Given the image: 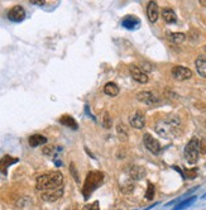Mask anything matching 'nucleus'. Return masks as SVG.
I'll return each mask as SVG.
<instances>
[{"label":"nucleus","instance_id":"nucleus-1","mask_svg":"<svg viewBox=\"0 0 206 210\" xmlns=\"http://www.w3.org/2000/svg\"><path fill=\"white\" fill-rule=\"evenodd\" d=\"M63 182V176L58 171H51L48 174H43L37 177L35 189L38 191H46L55 187H60Z\"/></svg>","mask_w":206,"mask_h":210},{"label":"nucleus","instance_id":"nucleus-2","mask_svg":"<svg viewBox=\"0 0 206 210\" xmlns=\"http://www.w3.org/2000/svg\"><path fill=\"white\" fill-rule=\"evenodd\" d=\"M179 128H181V120H179V118L176 115H170L166 119L159 120L157 123L156 132L162 137L170 138L178 133Z\"/></svg>","mask_w":206,"mask_h":210},{"label":"nucleus","instance_id":"nucleus-3","mask_svg":"<svg viewBox=\"0 0 206 210\" xmlns=\"http://www.w3.org/2000/svg\"><path fill=\"white\" fill-rule=\"evenodd\" d=\"M103 179H104V174L103 172H99V171H91L87 175L86 180H85V185H83V190H82L86 199L89 197L90 194L96 189L97 185L103 181Z\"/></svg>","mask_w":206,"mask_h":210},{"label":"nucleus","instance_id":"nucleus-4","mask_svg":"<svg viewBox=\"0 0 206 210\" xmlns=\"http://www.w3.org/2000/svg\"><path fill=\"white\" fill-rule=\"evenodd\" d=\"M199 143L196 138H192L191 141L187 143V146L185 147V158L190 165H195L199 161V156H200V148H199Z\"/></svg>","mask_w":206,"mask_h":210},{"label":"nucleus","instance_id":"nucleus-5","mask_svg":"<svg viewBox=\"0 0 206 210\" xmlns=\"http://www.w3.org/2000/svg\"><path fill=\"white\" fill-rule=\"evenodd\" d=\"M63 195V189L62 186L60 187H55V189H49V190H46V191H42V200L47 201V203H55L57 201L58 199H61Z\"/></svg>","mask_w":206,"mask_h":210},{"label":"nucleus","instance_id":"nucleus-6","mask_svg":"<svg viewBox=\"0 0 206 210\" xmlns=\"http://www.w3.org/2000/svg\"><path fill=\"white\" fill-rule=\"evenodd\" d=\"M143 143L148 151H151L152 153L158 154L161 152V144L154 137H152L149 133H145L143 136Z\"/></svg>","mask_w":206,"mask_h":210},{"label":"nucleus","instance_id":"nucleus-7","mask_svg":"<svg viewBox=\"0 0 206 210\" xmlns=\"http://www.w3.org/2000/svg\"><path fill=\"white\" fill-rule=\"evenodd\" d=\"M171 73L176 80H178V81H185V80H188L192 77V71L187 67H183V66H175L172 68Z\"/></svg>","mask_w":206,"mask_h":210},{"label":"nucleus","instance_id":"nucleus-8","mask_svg":"<svg viewBox=\"0 0 206 210\" xmlns=\"http://www.w3.org/2000/svg\"><path fill=\"white\" fill-rule=\"evenodd\" d=\"M137 99H138L140 103H144L147 105H154L157 103H159V98L152 91H142L137 95Z\"/></svg>","mask_w":206,"mask_h":210},{"label":"nucleus","instance_id":"nucleus-9","mask_svg":"<svg viewBox=\"0 0 206 210\" xmlns=\"http://www.w3.org/2000/svg\"><path fill=\"white\" fill-rule=\"evenodd\" d=\"M8 18H9V20L19 23V22L24 20V18H25V10L23 9V7H20V5H15V7H13L8 12Z\"/></svg>","mask_w":206,"mask_h":210},{"label":"nucleus","instance_id":"nucleus-10","mask_svg":"<svg viewBox=\"0 0 206 210\" xmlns=\"http://www.w3.org/2000/svg\"><path fill=\"white\" fill-rule=\"evenodd\" d=\"M129 71H130V75H131V77H133L134 81L139 82V84H145V82H148V76H147V73L142 71L140 67L134 66V65H133V66L129 67Z\"/></svg>","mask_w":206,"mask_h":210},{"label":"nucleus","instance_id":"nucleus-11","mask_svg":"<svg viewBox=\"0 0 206 210\" xmlns=\"http://www.w3.org/2000/svg\"><path fill=\"white\" fill-rule=\"evenodd\" d=\"M147 17H148V20L151 22V23H156L159 18V9H158V5L156 1H149L148 3V7H147Z\"/></svg>","mask_w":206,"mask_h":210},{"label":"nucleus","instance_id":"nucleus-12","mask_svg":"<svg viewBox=\"0 0 206 210\" xmlns=\"http://www.w3.org/2000/svg\"><path fill=\"white\" fill-rule=\"evenodd\" d=\"M129 123H130V125L133 128L142 129V128H144V125H145V117H144V114L142 111H137L129 118Z\"/></svg>","mask_w":206,"mask_h":210},{"label":"nucleus","instance_id":"nucleus-13","mask_svg":"<svg viewBox=\"0 0 206 210\" xmlns=\"http://www.w3.org/2000/svg\"><path fill=\"white\" fill-rule=\"evenodd\" d=\"M147 175V171L143 166H133L129 170V176L131 180L134 181H140L142 179H144Z\"/></svg>","mask_w":206,"mask_h":210},{"label":"nucleus","instance_id":"nucleus-14","mask_svg":"<svg viewBox=\"0 0 206 210\" xmlns=\"http://www.w3.org/2000/svg\"><path fill=\"white\" fill-rule=\"evenodd\" d=\"M18 161H19L18 158H14V157H12V156H9V154H5L4 157L0 160V171H1L4 175H7L9 166H12L13 163H17Z\"/></svg>","mask_w":206,"mask_h":210},{"label":"nucleus","instance_id":"nucleus-15","mask_svg":"<svg viewBox=\"0 0 206 210\" xmlns=\"http://www.w3.org/2000/svg\"><path fill=\"white\" fill-rule=\"evenodd\" d=\"M117 134H118V138L120 139L121 142H126L129 138V131H128V127H126L124 123H118L117 125Z\"/></svg>","mask_w":206,"mask_h":210},{"label":"nucleus","instance_id":"nucleus-16","mask_svg":"<svg viewBox=\"0 0 206 210\" xmlns=\"http://www.w3.org/2000/svg\"><path fill=\"white\" fill-rule=\"evenodd\" d=\"M121 24H123L124 28L128 29H135L137 27H139V19L133 17V15H128L121 20Z\"/></svg>","mask_w":206,"mask_h":210},{"label":"nucleus","instance_id":"nucleus-17","mask_svg":"<svg viewBox=\"0 0 206 210\" xmlns=\"http://www.w3.org/2000/svg\"><path fill=\"white\" fill-rule=\"evenodd\" d=\"M28 143L30 147H38L47 143V138L44 136H42V134H33V136H30L28 138Z\"/></svg>","mask_w":206,"mask_h":210},{"label":"nucleus","instance_id":"nucleus-18","mask_svg":"<svg viewBox=\"0 0 206 210\" xmlns=\"http://www.w3.org/2000/svg\"><path fill=\"white\" fill-rule=\"evenodd\" d=\"M162 18L165 19V22H167V23H176V20H177V17H176V14L175 12L171 9V8H163L162 9Z\"/></svg>","mask_w":206,"mask_h":210},{"label":"nucleus","instance_id":"nucleus-19","mask_svg":"<svg viewBox=\"0 0 206 210\" xmlns=\"http://www.w3.org/2000/svg\"><path fill=\"white\" fill-rule=\"evenodd\" d=\"M60 123H61L62 125L68 127V128H71V129H77L78 128L76 120L73 119L71 115H63V117H61L60 118Z\"/></svg>","mask_w":206,"mask_h":210},{"label":"nucleus","instance_id":"nucleus-20","mask_svg":"<svg viewBox=\"0 0 206 210\" xmlns=\"http://www.w3.org/2000/svg\"><path fill=\"white\" fill-rule=\"evenodd\" d=\"M104 93L106 94L108 96H111V98H114V96H117L119 94V88H118L117 84L108 82L106 85L104 86Z\"/></svg>","mask_w":206,"mask_h":210},{"label":"nucleus","instance_id":"nucleus-21","mask_svg":"<svg viewBox=\"0 0 206 210\" xmlns=\"http://www.w3.org/2000/svg\"><path fill=\"white\" fill-rule=\"evenodd\" d=\"M195 65H196V70H197L200 76L206 79V60L205 58H199V60H196V62H195Z\"/></svg>","mask_w":206,"mask_h":210},{"label":"nucleus","instance_id":"nucleus-22","mask_svg":"<svg viewBox=\"0 0 206 210\" xmlns=\"http://www.w3.org/2000/svg\"><path fill=\"white\" fill-rule=\"evenodd\" d=\"M167 38L170 39L172 43H176V45H179V43H182L186 38V36L185 33H179V32H176V33H168L167 34Z\"/></svg>","mask_w":206,"mask_h":210},{"label":"nucleus","instance_id":"nucleus-23","mask_svg":"<svg viewBox=\"0 0 206 210\" xmlns=\"http://www.w3.org/2000/svg\"><path fill=\"white\" fill-rule=\"evenodd\" d=\"M196 196H191V197H188V199H186L185 201H182L181 204H178V205L176 206V208H173L172 210H183V209H186V208H188L190 205H192V204L196 201Z\"/></svg>","mask_w":206,"mask_h":210},{"label":"nucleus","instance_id":"nucleus-24","mask_svg":"<svg viewBox=\"0 0 206 210\" xmlns=\"http://www.w3.org/2000/svg\"><path fill=\"white\" fill-rule=\"evenodd\" d=\"M120 190L123 194H125V195H128V194H131L134 190V184L133 182H125V184H123L120 186Z\"/></svg>","mask_w":206,"mask_h":210},{"label":"nucleus","instance_id":"nucleus-25","mask_svg":"<svg viewBox=\"0 0 206 210\" xmlns=\"http://www.w3.org/2000/svg\"><path fill=\"white\" fill-rule=\"evenodd\" d=\"M111 125H113V119H111V117H110L109 113H105L104 117H103V127L106 128V129H109V128H111Z\"/></svg>","mask_w":206,"mask_h":210},{"label":"nucleus","instance_id":"nucleus-26","mask_svg":"<svg viewBox=\"0 0 206 210\" xmlns=\"http://www.w3.org/2000/svg\"><path fill=\"white\" fill-rule=\"evenodd\" d=\"M154 197V186L153 184H148V187H147V192H145V199L147 200H152V199Z\"/></svg>","mask_w":206,"mask_h":210},{"label":"nucleus","instance_id":"nucleus-27","mask_svg":"<svg viewBox=\"0 0 206 210\" xmlns=\"http://www.w3.org/2000/svg\"><path fill=\"white\" fill-rule=\"evenodd\" d=\"M70 172H71V175H72V177H73V180H75L76 182L80 181V177H78V172H77V170H76V167H75V163H73V162L70 163Z\"/></svg>","mask_w":206,"mask_h":210},{"label":"nucleus","instance_id":"nucleus-28","mask_svg":"<svg viewBox=\"0 0 206 210\" xmlns=\"http://www.w3.org/2000/svg\"><path fill=\"white\" fill-rule=\"evenodd\" d=\"M196 175H197V170L196 168H195V170H188V171H186L183 174V176L187 177V179H195Z\"/></svg>","mask_w":206,"mask_h":210},{"label":"nucleus","instance_id":"nucleus-29","mask_svg":"<svg viewBox=\"0 0 206 210\" xmlns=\"http://www.w3.org/2000/svg\"><path fill=\"white\" fill-rule=\"evenodd\" d=\"M82 210H100V209H99V203L95 201V203H92V204H89V205L83 206Z\"/></svg>","mask_w":206,"mask_h":210},{"label":"nucleus","instance_id":"nucleus-30","mask_svg":"<svg viewBox=\"0 0 206 210\" xmlns=\"http://www.w3.org/2000/svg\"><path fill=\"white\" fill-rule=\"evenodd\" d=\"M55 146H46L43 148V154H47V156H51L52 153H53V151H55Z\"/></svg>","mask_w":206,"mask_h":210},{"label":"nucleus","instance_id":"nucleus-31","mask_svg":"<svg viewBox=\"0 0 206 210\" xmlns=\"http://www.w3.org/2000/svg\"><path fill=\"white\" fill-rule=\"evenodd\" d=\"M140 70H142V71H143V72H149V71H152V66H151V65L149 63H147V62H143V63H142V66H140Z\"/></svg>","mask_w":206,"mask_h":210},{"label":"nucleus","instance_id":"nucleus-32","mask_svg":"<svg viewBox=\"0 0 206 210\" xmlns=\"http://www.w3.org/2000/svg\"><path fill=\"white\" fill-rule=\"evenodd\" d=\"M199 148H200V153H206V141L202 139V141H200L199 143Z\"/></svg>","mask_w":206,"mask_h":210},{"label":"nucleus","instance_id":"nucleus-33","mask_svg":"<svg viewBox=\"0 0 206 210\" xmlns=\"http://www.w3.org/2000/svg\"><path fill=\"white\" fill-rule=\"evenodd\" d=\"M29 3L33 4V5H39V7H42V5L46 4L44 0H29Z\"/></svg>","mask_w":206,"mask_h":210},{"label":"nucleus","instance_id":"nucleus-34","mask_svg":"<svg viewBox=\"0 0 206 210\" xmlns=\"http://www.w3.org/2000/svg\"><path fill=\"white\" fill-rule=\"evenodd\" d=\"M199 1H200V4H201L202 7H205V8H206V0H199Z\"/></svg>","mask_w":206,"mask_h":210},{"label":"nucleus","instance_id":"nucleus-35","mask_svg":"<svg viewBox=\"0 0 206 210\" xmlns=\"http://www.w3.org/2000/svg\"><path fill=\"white\" fill-rule=\"evenodd\" d=\"M202 197H204V199H206V194H205V195H204V196H202Z\"/></svg>","mask_w":206,"mask_h":210},{"label":"nucleus","instance_id":"nucleus-36","mask_svg":"<svg viewBox=\"0 0 206 210\" xmlns=\"http://www.w3.org/2000/svg\"><path fill=\"white\" fill-rule=\"evenodd\" d=\"M205 51H206V47H205Z\"/></svg>","mask_w":206,"mask_h":210},{"label":"nucleus","instance_id":"nucleus-37","mask_svg":"<svg viewBox=\"0 0 206 210\" xmlns=\"http://www.w3.org/2000/svg\"><path fill=\"white\" fill-rule=\"evenodd\" d=\"M73 210H75V209H73Z\"/></svg>","mask_w":206,"mask_h":210}]
</instances>
